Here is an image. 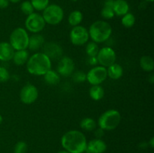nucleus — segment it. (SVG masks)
I'll return each mask as SVG.
<instances>
[{"instance_id": "f257e3e1", "label": "nucleus", "mask_w": 154, "mask_h": 153, "mask_svg": "<svg viewBox=\"0 0 154 153\" xmlns=\"http://www.w3.org/2000/svg\"><path fill=\"white\" fill-rule=\"evenodd\" d=\"M61 145L69 153H84L87 146V140L84 133L78 130H71L61 138Z\"/></svg>"}, {"instance_id": "f03ea898", "label": "nucleus", "mask_w": 154, "mask_h": 153, "mask_svg": "<svg viewBox=\"0 0 154 153\" xmlns=\"http://www.w3.org/2000/svg\"><path fill=\"white\" fill-rule=\"evenodd\" d=\"M26 68L31 74L44 76L51 69V60L44 52H35L29 58Z\"/></svg>"}, {"instance_id": "7ed1b4c3", "label": "nucleus", "mask_w": 154, "mask_h": 153, "mask_svg": "<svg viewBox=\"0 0 154 153\" xmlns=\"http://www.w3.org/2000/svg\"><path fill=\"white\" fill-rule=\"evenodd\" d=\"M89 35L92 40L98 43H103L108 40L112 34V28L106 21L97 20L90 25L88 30Z\"/></svg>"}, {"instance_id": "20e7f679", "label": "nucleus", "mask_w": 154, "mask_h": 153, "mask_svg": "<svg viewBox=\"0 0 154 153\" xmlns=\"http://www.w3.org/2000/svg\"><path fill=\"white\" fill-rule=\"evenodd\" d=\"M121 121V115L117 110H108L104 112L98 119L99 128L104 130H112L118 127Z\"/></svg>"}, {"instance_id": "39448f33", "label": "nucleus", "mask_w": 154, "mask_h": 153, "mask_svg": "<svg viewBox=\"0 0 154 153\" xmlns=\"http://www.w3.org/2000/svg\"><path fill=\"white\" fill-rule=\"evenodd\" d=\"M29 35L26 28L18 27L14 28L11 33L9 38V43L14 50H26L29 45Z\"/></svg>"}, {"instance_id": "423d86ee", "label": "nucleus", "mask_w": 154, "mask_h": 153, "mask_svg": "<svg viewBox=\"0 0 154 153\" xmlns=\"http://www.w3.org/2000/svg\"><path fill=\"white\" fill-rule=\"evenodd\" d=\"M42 16L46 23L52 26L58 25L64 17V10L58 4H51L43 10Z\"/></svg>"}, {"instance_id": "0eeeda50", "label": "nucleus", "mask_w": 154, "mask_h": 153, "mask_svg": "<svg viewBox=\"0 0 154 153\" xmlns=\"http://www.w3.org/2000/svg\"><path fill=\"white\" fill-rule=\"evenodd\" d=\"M45 25H46V22L42 15L38 13H35V12L28 15L25 20L26 29L33 34L42 32L45 28Z\"/></svg>"}, {"instance_id": "6e6552de", "label": "nucleus", "mask_w": 154, "mask_h": 153, "mask_svg": "<svg viewBox=\"0 0 154 153\" xmlns=\"http://www.w3.org/2000/svg\"><path fill=\"white\" fill-rule=\"evenodd\" d=\"M90 35L88 29L82 26H76L70 32L71 42L75 46H82L88 42Z\"/></svg>"}, {"instance_id": "1a4fd4ad", "label": "nucleus", "mask_w": 154, "mask_h": 153, "mask_svg": "<svg viewBox=\"0 0 154 153\" xmlns=\"http://www.w3.org/2000/svg\"><path fill=\"white\" fill-rule=\"evenodd\" d=\"M108 77L107 68L103 66H95L87 74V80L92 86L100 85Z\"/></svg>"}, {"instance_id": "9d476101", "label": "nucleus", "mask_w": 154, "mask_h": 153, "mask_svg": "<svg viewBox=\"0 0 154 153\" xmlns=\"http://www.w3.org/2000/svg\"><path fill=\"white\" fill-rule=\"evenodd\" d=\"M116 58H117V56H116L115 51L110 46H105V47L101 48L96 56L98 64L105 68L109 67L110 65L115 63Z\"/></svg>"}, {"instance_id": "9b49d317", "label": "nucleus", "mask_w": 154, "mask_h": 153, "mask_svg": "<svg viewBox=\"0 0 154 153\" xmlns=\"http://www.w3.org/2000/svg\"><path fill=\"white\" fill-rule=\"evenodd\" d=\"M38 98V90L35 86L27 83L21 88L20 98L22 103L25 104H32Z\"/></svg>"}, {"instance_id": "f8f14e48", "label": "nucleus", "mask_w": 154, "mask_h": 153, "mask_svg": "<svg viewBox=\"0 0 154 153\" xmlns=\"http://www.w3.org/2000/svg\"><path fill=\"white\" fill-rule=\"evenodd\" d=\"M75 65V62L69 56H63L59 61L58 66H57V73L63 76H71L74 73Z\"/></svg>"}, {"instance_id": "ddd939ff", "label": "nucleus", "mask_w": 154, "mask_h": 153, "mask_svg": "<svg viewBox=\"0 0 154 153\" xmlns=\"http://www.w3.org/2000/svg\"><path fill=\"white\" fill-rule=\"evenodd\" d=\"M43 52L51 59H57L63 55V49L60 44L54 42L44 44Z\"/></svg>"}, {"instance_id": "4468645a", "label": "nucleus", "mask_w": 154, "mask_h": 153, "mask_svg": "<svg viewBox=\"0 0 154 153\" xmlns=\"http://www.w3.org/2000/svg\"><path fill=\"white\" fill-rule=\"evenodd\" d=\"M107 149V145L104 140L96 138L87 142V153H104Z\"/></svg>"}, {"instance_id": "2eb2a0df", "label": "nucleus", "mask_w": 154, "mask_h": 153, "mask_svg": "<svg viewBox=\"0 0 154 153\" xmlns=\"http://www.w3.org/2000/svg\"><path fill=\"white\" fill-rule=\"evenodd\" d=\"M14 52V49L9 42H0V61L8 62L12 60Z\"/></svg>"}, {"instance_id": "dca6fc26", "label": "nucleus", "mask_w": 154, "mask_h": 153, "mask_svg": "<svg viewBox=\"0 0 154 153\" xmlns=\"http://www.w3.org/2000/svg\"><path fill=\"white\" fill-rule=\"evenodd\" d=\"M112 8L114 14L119 16H123L129 10V3L126 0H114Z\"/></svg>"}, {"instance_id": "f3484780", "label": "nucleus", "mask_w": 154, "mask_h": 153, "mask_svg": "<svg viewBox=\"0 0 154 153\" xmlns=\"http://www.w3.org/2000/svg\"><path fill=\"white\" fill-rule=\"evenodd\" d=\"M45 44V38L38 33L32 34L29 39L28 48L32 51H36L42 47Z\"/></svg>"}, {"instance_id": "a211bd4d", "label": "nucleus", "mask_w": 154, "mask_h": 153, "mask_svg": "<svg viewBox=\"0 0 154 153\" xmlns=\"http://www.w3.org/2000/svg\"><path fill=\"white\" fill-rule=\"evenodd\" d=\"M29 58V53L28 50H22L15 51L12 60L16 65L21 66L26 64Z\"/></svg>"}, {"instance_id": "6ab92c4d", "label": "nucleus", "mask_w": 154, "mask_h": 153, "mask_svg": "<svg viewBox=\"0 0 154 153\" xmlns=\"http://www.w3.org/2000/svg\"><path fill=\"white\" fill-rule=\"evenodd\" d=\"M107 74H108V76H109L111 79L118 80L123 76V68L120 64L115 62L110 65L109 67H108Z\"/></svg>"}, {"instance_id": "aec40b11", "label": "nucleus", "mask_w": 154, "mask_h": 153, "mask_svg": "<svg viewBox=\"0 0 154 153\" xmlns=\"http://www.w3.org/2000/svg\"><path fill=\"white\" fill-rule=\"evenodd\" d=\"M113 2L112 0H107L104 4L103 8L101 10V16L105 20L112 19L115 14L113 10Z\"/></svg>"}, {"instance_id": "412c9836", "label": "nucleus", "mask_w": 154, "mask_h": 153, "mask_svg": "<svg viewBox=\"0 0 154 153\" xmlns=\"http://www.w3.org/2000/svg\"><path fill=\"white\" fill-rule=\"evenodd\" d=\"M44 80L46 83L49 85H57L60 81V75L57 73V71L51 69L44 75Z\"/></svg>"}, {"instance_id": "4be33fe9", "label": "nucleus", "mask_w": 154, "mask_h": 153, "mask_svg": "<svg viewBox=\"0 0 154 153\" xmlns=\"http://www.w3.org/2000/svg\"><path fill=\"white\" fill-rule=\"evenodd\" d=\"M89 94L93 100H100L105 95V90L101 85H94L90 88Z\"/></svg>"}, {"instance_id": "5701e85b", "label": "nucleus", "mask_w": 154, "mask_h": 153, "mask_svg": "<svg viewBox=\"0 0 154 153\" xmlns=\"http://www.w3.org/2000/svg\"><path fill=\"white\" fill-rule=\"evenodd\" d=\"M140 66L146 72H152L154 69V62L150 56H143L140 58Z\"/></svg>"}, {"instance_id": "b1692460", "label": "nucleus", "mask_w": 154, "mask_h": 153, "mask_svg": "<svg viewBox=\"0 0 154 153\" xmlns=\"http://www.w3.org/2000/svg\"><path fill=\"white\" fill-rule=\"evenodd\" d=\"M83 20V14L81 10H75L71 12L69 14V18H68V21H69V25L72 26H79L80 23L82 22Z\"/></svg>"}, {"instance_id": "393cba45", "label": "nucleus", "mask_w": 154, "mask_h": 153, "mask_svg": "<svg viewBox=\"0 0 154 153\" xmlns=\"http://www.w3.org/2000/svg\"><path fill=\"white\" fill-rule=\"evenodd\" d=\"M97 125V123L96 122L93 118H90V117H87V118H83L80 123V126L82 129L87 130V131H92V130H95Z\"/></svg>"}, {"instance_id": "a878e982", "label": "nucleus", "mask_w": 154, "mask_h": 153, "mask_svg": "<svg viewBox=\"0 0 154 153\" xmlns=\"http://www.w3.org/2000/svg\"><path fill=\"white\" fill-rule=\"evenodd\" d=\"M121 23L126 28H131L135 23V16L133 14L128 12L122 16Z\"/></svg>"}, {"instance_id": "bb28decb", "label": "nucleus", "mask_w": 154, "mask_h": 153, "mask_svg": "<svg viewBox=\"0 0 154 153\" xmlns=\"http://www.w3.org/2000/svg\"><path fill=\"white\" fill-rule=\"evenodd\" d=\"M99 50V48L98 46V44L94 41L88 42L86 46V52L90 57L96 56Z\"/></svg>"}, {"instance_id": "cd10ccee", "label": "nucleus", "mask_w": 154, "mask_h": 153, "mask_svg": "<svg viewBox=\"0 0 154 153\" xmlns=\"http://www.w3.org/2000/svg\"><path fill=\"white\" fill-rule=\"evenodd\" d=\"M49 0H31L32 5L33 6L34 10H44L48 5H49Z\"/></svg>"}, {"instance_id": "c85d7f7f", "label": "nucleus", "mask_w": 154, "mask_h": 153, "mask_svg": "<svg viewBox=\"0 0 154 153\" xmlns=\"http://www.w3.org/2000/svg\"><path fill=\"white\" fill-rule=\"evenodd\" d=\"M20 10L26 16L31 14L34 12V8H33V6L32 5L30 1L23 2L20 4Z\"/></svg>"}, {"instance_id": "c756f323", "label": "nucleus", "mask_w": 154, "mask_h": 153, "mask_svg": "<svg viewBox=\"0 0 154 153\" xmlns=\"http://www.w3.org/2000/svg\"><path fill=\"white\" fill-rule=\"evenodd\" d=\"M72 79H73L74 82L81 83V82H83L85 80H87V74L81 71V70H78V71L74 73L73 76H72Z\"/></svg>"}, {"instance_id": "7c9ffc66", "label": "nucleus", "mask_w": 154, "mask_h": 153, "mask_svg": "<svg viewBox=\"0 0 154 153\" xmlns=\"http://www.w3.org/2000/svg\"><path fill=\"white\" fill-rule=\"evenodd\" d=\"M27 150V144L24 141H19L15 145L14 153H26Z\"/></svg>"}, {"instance_id": "2f4dec72", "label": "nucleus", "mask_w": 154, "mask_h": 153, "mask_svg": "<svg viewBox=\"0 0 154 153\" xmlns=\"http://www.w3.org/2000/svg\"><path fill=\"white\" fill-rule=\"evenodd\" d=\"M10 79L8 70L3 66H0V82H5Z\"/></svg>"}, {"instance_id": "473e14b6", "label": "nucleus", "mask_w": 154, "mask_h": 153, "mask_svg": "<svg viewBox=\"0 0 154 153\" xmlns=\"http://www.w3.org/2000/svg\"><path fill=\"white\" fill-rule=\"evenodd\" d=\"M95 135H96V138H99V139H101L102 136L104 135V130H102V128H98L97 130H96L95 131Z\"/></svg>"}, {"instance_id": "72a5a7b5", "label": "nucleus", "mask_w": 154, "mask_h": 153, "mask_svg": "<svg viewBox=\"0 0 154 153\" xmlns=\"http://www.w3.org/2000/svg\"><path fill=\"white\" fill-rule=\"evenodd\" d=\"M9 5V0H0V8H6Z\"/></svg>"}, {"instance_id": "f704fd0d", "label": "nucleus", "mask_w": 154, "mask_h": 153, "mask_svg": "<svg viewBox=\"0 0 154 153\" xmlns=\"http://www.w3.org/2000/svg\"><path fill=\"white\" fill-rule=\"evenodd\" d=\"M89 62L91 65H95V64H98V61H97V58H96V56L94 57H90L89 58Z\"/></svg>"}, {"instance_id": "c9c22d12", "label": "nucleus", "mask_w": 154, "mask_h": 153, "mask_svg": "<svg viewBox=\"0 0 154 153\" xmlns=\"http://www.w3.org/2000/svg\"><path fill=\"white\" fill-rule=\"evenodd\" d=\"M149 144H150V146L151 148H153V146H154V138L153 137H151V139L150 140V141H149Z\"/></svg>"}, {"instance_id": "e433bc0d", "label": "nucleus", "mask_w": 154, "mask_h": 153, "mask_svg": "<svg viewBox=\"0 0 154 153\" xmlns=\"http://www.w3.org/2000/svg\"><path fill=\"white\" fill-rule=\"evenodd\" d=\"M149 81L150 82V83H153V81H154V75L153 74H151L150 76V79H149Z\"/></svg>"}, {"instance_id": "4c0bfd02", "label": "nucleus", "mask_w": 154, "mask_h": 153, "mask_svg": "<svg viewBox=\"0 0 154 153\" xmlns=\"http://www.w3.org/2000/svg\"><path fill=\"white\" fill-rule=\"evenodd\" d=\"M21 0H9V2L11 3H18L19 2H20Z\"/></svg>"}, {"instance_id": "58836bf2", "label": "nucleus", "mask_w": 154, "mask_h": 153, "mask_svg": "<svg viewBox=\"0 0 154 153\" xmlns=\"http://www.w3.org/2000/svg\"><path fill=\"white\" fill-rule=\"evenodd\" d=\"M57 153H69V152L66 151V150H62V151H60L59 152H57Z\"/></svg>"}, {"instance_id": "ea45409f", "label": "nucleus", "mask_w": 154, "mask_h": 153, "mask_svg": "<svg viewBox=\"0 0 154 153\" xmlns=\"http://www.w3.org/2000/svg\"><path fill=\"white\" fill-rule=\"evenodd\" d=\"M2 122H3V117H2V116L0 115V124L2 123Z\"/></svg>"}, {"instance_id": "a19ab883", "label": "nucleus", "mask_w": 154, "mask_h": 153, "mask_svg": "<svg viewBox=\"0 0 154 153\" xmlns=\"http://www.w3.org/2000/svg\"><path fill=\"white\" fill-rule=\"evenodd\" d=\"M147 2H153L154 0H146Z\"/></svg>"}, {"instance_id": "79ce46f5", "label": "nucleus", "mask_w": 154, "mask_h": 153, "mask_svg": "<svg viewBox=\"0 0 154 153\" xmlns=\"http://www.w3.org/2000/svg\"><path fill=\"white\" fill-rule=\"evenodd\" d=\"M112 1H114V0H112Z\"/></svg>"}]
</instances>
